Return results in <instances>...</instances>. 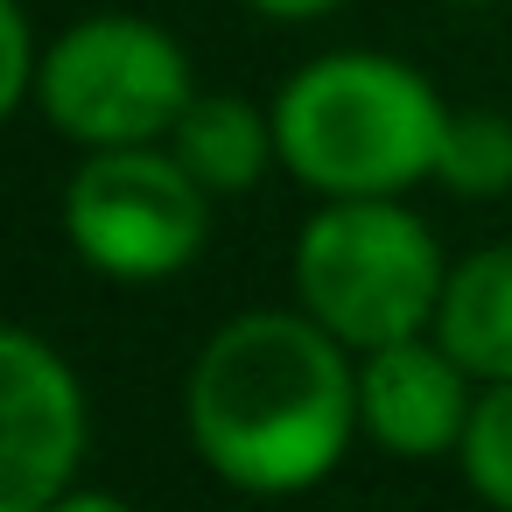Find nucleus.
<instances>
[{"instance_id":"nucleus-7","label":"nucleus","mask_w":512,"mask_h":512,"mask_svg":"<svg viewBox=\"0 0 512 512\" xmlns=\"http://www.w3.org/2000/svg\"><path fill=\"white\" fill-rule=\"evenodd\" d=\"M470 372L442 351V337H400L365 351L358 365V428L393 456H442L470 428Z\"/></svg>"},{"instance_id":"nucleus-8","label":"nucleus","mask_w":512,"mask_h":512,"mask_svg":"<svg viewBox=\"0 0 512 512\" xmlns=\"http://www.w3.org/2000/svg\"><path fill=\"white\" fill-rule=\"evenodd\" d=\"M435 337L470 379L484 386L512 379V246H477L470 260L449 267Z\"/></svg>"},{"instance_id":"nucleus-11","label":"nucleus","mask_w":512,"mask_h":512,"mask_svg":"<svg viewBox=\"0 0 512 512\" xmlns=\"http://www.w3.org/2000/svg\"><path fill=\"white\" fill-rule=\"evenodd\" d=\"M463 477L484 505L512 512V379L484 386V400L470 407V428H463Z\"/></svg>"},{"instance_id":"nucleus-4","label":"nucleus","mask_w":512,"mask_h":512,"mask_svg":"<svg viewBox=\"0 0 512 512\" xmlns=\"http://www.w3.org/2000/svg\"><path fill=\"white\" fill-rule=\"evenodd\" d=\"M197 99L190 57L169 29L141 15H85L43 50L36 106L78 148H141L162 141Z\"/></svg>"},{"instance_id":"nucleus-3","label":"nucleus","mask_w":512,"mask_h":512,"mask_svg":"<svg viewBox=\"0 0 512 512\" xmlns=\"http://www.w3.org/2000/svg\"><path fill=\"white\" fill-rule=\"evenodd\" d=\"M449 267L435 232L400 197H330L295 246L302 309L351 351L435 330Z\"/></svg>"},{"instance_id":"nucleus-15","label":"nucleus","mask_w":512,"mask_h":512,"mask_svg":"<svg viewBox=\"0 0 512 512\" xmlns=\"http://www.w3.org/2000/svg\"><path fill=\"white\" fill-rule=\"evenodd\" d=\"M463 8H491V0H463Z\"/></svg>"},{"instance_id":"nucleus-5","label":"nucleus","mask_w":512,"mask_h":512,"mask_svg":"<svg viewBox=\"0 0 512 512\" xmlns=\"http://www.w3.org/2000/svg\"><path fill=\"white\" fill-rule=\"evenodd\" d=\"M64 225L85 267L113 281H162L204 253L211 190L176 162V148H92V162L71 176Z\"/></svg>"},{"instance_id":"nucleus-6","label":"nucleus","mask_w":512,"mask_h":512,"mask_svg":"<svg viewBox=\"0 0 512 512\" xmlns=\"http://www.w3.org/2000/svg\"><path fill=\"white\" fill-rule=\"evenodd\" d=\"M85 456V393L36 337H0V512H50Z\"/></svg>"},{"instance_id":"nucleus-10","label":"nucleus","mask_w":512,"mask_h":512,"mask_svg":"<svg viewBox=\"0 0 512 512\" xmlns=\"http://www.w3.org/2000/svg\"><path fill=\"white\" fill-rule=\"evenodd\" d=\"M435 183H449L456 197H498L512 190V120L505 113H449L442 155H435Z\"/></svg>"},{"instance_id":"nucleus-14","label":"nucleus","mask_w":512,"mask_h":512,"mask_svg":"<svg viewBox=\"0 0 512 512\" xmlns=\"http://www.w3.org/2000/svg\"><path fill=\"white\" fill-rule=\"evenodd\" d=\"M50 512H134L127 498H113V491H64Z\"/></svg>"},{"instance_id":"nucleus-9","label":"nucleus","mask_w":512,"mask_h":512,"mask_svg":"<svg viewBox=\"0 0 512 512\" xmlns=\"http://www.w3.org/2000/svg\"><path fill=\"white\" fill-rule=\"evenodd\" d=\"M169 148H176V162H183L211 197H246V190L267 176V162L281 155L274 113H260V106H246V99H232V92H197V99L183 106V120L169 127Z\"/></svg>"},{"instance_id":"nucleus-13","label":"nucleus","mask_w":512,"mask_h":512,"mask_svg":"<svg viewBox=\"0 0 512 512\" xmlns=\"http://www.w3.org/2000/svg\"><path fill=\"white\" fill-rule=\"evenodd\" d=\"M253 15H267V22H316V15H330V8H344V0H246Z\"/></svg>"},{"instance_id":"nucleus-1","label":"nucleus","mask_w":512,"mask_h":512,"mask_svg":"<svg viewBox=\"0 0 512 512\" xmlns=\"http://www.w3.org/2000/svg\"><path fill=\"white\" fill-rule=\"evenodd\" d=\"M309 309H253L211 330L190 365V442L197 456L253 491H309L358 428V372Z\"/></svg>"},{"instance_id":"nucleus-12","label":"nucleus","mask_w":512,"mask_h":512,"mask_svg":"<svg viewBox=\"0 0 512 512\" xmlns=\"http://www.w3.org/2000/svg\"><path fill=\"white\" fill-rule=\"evenodd\" d=\"M36 78H43V50H36L29 8H22V0H0V113L29 106Z\"/></svg>"},{"instance_id":"nucleus-2","label":"nucleus","mask_w":512,"mask_h":512,"mask_svg":"<svg viewBox=\"0 0 512 512\" xmlns=\"http://www.w3.org/2000/svg\"><path fill=\"white\" fill-rule=\"evenodd\" d=\"M449 106L435 85L372 50H337L302 64L274 99L281 162L323 197H400L435 176Z\"/></svg>"}]
</instances>
